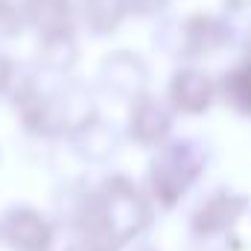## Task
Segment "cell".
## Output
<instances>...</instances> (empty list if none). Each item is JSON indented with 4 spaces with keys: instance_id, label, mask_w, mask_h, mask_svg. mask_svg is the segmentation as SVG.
<instances>
[{
    "instance_id": "1",
    "label": "cell",
    "mask_w": 251,
    "mask_h": 251,
    "mask_svg": "<svg viewBox=\"0 0 251 251\" xmlns=\"http://www.w3.org/2000/svg\"><path fill=\"white\" fill-rule=\"evenodd\" d=\"M155 50H161L176 64H204L219 53L237 47V21L225 12L196 9L178 18L155 21L152 32Z\"/></svg>"
},
{
    "instance_id": "2",
    "label": "cell",
    "mask_w": 251,
    "mask_h": 251,
    "mask_svg": "<svg viewBox=\"0 0 251 251\" xmlns=\"http://www.w3.org/2000/svg\"><path fill=\"white\" fill-rule=\"evenodd\" d=\"M210 149L201 137H173L161 149H155L152 164H149V187L155 199L173 204L178 196H184L196 178L207 170Z\"/></svg>"
},
{
    "instance_id": "3",
    "label": "cell",
    "mask_w": 251,
    "mask_h": 251,
    "mask_svg": "<svg viewBox=\"0 0 251 251\" xmlns=\"http://www.w3.org/2000/svg\"><path fill=\"white\" fill-rule=\"evenodd\" d=\"M149 82H152L149 62L137 50H126V47H114L111 53H105L97 70V91H102L105 97L123 105L149 94Z\"/></svg>"
},
{
    "instance_id": "4",
    "label": "cell",
    "mask_w": 251,
    "mask_h": 251,
    "mask_svg": "<svg viewBox=\"0 0 251 251\" xmlns=\"http://www.w3.org/2000/svg\"><path fill=\"white\" fill-rule=\"evenodd\" d=\"M176 117H204L219 100V82L204 64H178L164 91Z\"/></svg>"
},
{
    "instance_id": "5",
    "label": "cell",
    "mask_w": 251,
    "mask_h": 251,
    "mask_svg": "<svg viewBox=\"0 0 251 251\" xmlns=\"http://www.w3.org/2000/svg\"><path fill=\"white\" fill-rule=\"evenodd\" d=\"M126 137L140 146V149H161L167 140H173L176 134V114L167 105L164 97H155L152 91L137 97L134 102L126 105Z\"/></svg>"
},
{
    "instance_id": "6",
    "label": "cell",
    "mask_w": 251,
    "mask_h": 251,
    "mask_svg": "<svg viewBox=\"0 0 251 251\" xmlns=\"http://www.w3.org/2000/svg\"><path fill=\"white\" fill-rule=\"evenodd\" d=\"M26 29L38 41L50 38H79V0H24Z\"/></svg>"
},
{
    "instance_id": "7",
    "label": "cell",
    "mask_w": 251,
    "mask_h": 251,
    "mask_svg": "<svg viewBox=\"0 0 251 251\" xmlns=\"http://www.w3.org/2000/svg\"><path fill=\"white\" fill-rule=\"evenodd\" d=\"M67 143H70L73 155H79L85 164H105L120 149V131H117V126L111 123L108 117L97 114L82 128H76L67 137Z\"/></svg>"
},
{
    "instance_id": "8",
    "label": "cell",
    "mask_w": 251,
    "mask_h": 251,
    "mask_svg": "<svg viewBox=\"0 0 251 251\" xmlns=\"http://www.w3.org/2000/svg\"><path fill=\"white\" fill-rule=\"evenodd\" d=\"M56 102H59V114H62L67 137H70L76 128H82L88 120H94L97 114H102L100 105H97L94 88H91L88 82L76 79V76H67V79L59 82V88H56ZM67 137H64V140H67Z\"/></svg>"
},
{
    "instance_id": "9",
    "label": "cell",
    "mask_w": 251,
    "mask_h": 251,
    "mask_svg": "<svg viewBox=\"0 0 251 251\" xmlns=\"http://www.w3.org/2000/svg\"><path fill=\"white\" fill-rule=\"evenodd\" d=\"M128 18V0H79V26L91 38L117 35Z\"/></svg>"
},
{
    "instance_id": "10",
    "label": "cell",
    "mask_w": 251,
    "mask_h": 251,
    "mask_svg": "<svg viewBox=\"0 0 251 251\" xmlns=\"http://www.w3.org/2000/svg\"><path fill=\"white\" fill-rule=\"evenodd\" d=\"M219 100L240 117L251 120V59L237 56L219 76Z\"/></svg>"
},
{
    "instance_id": "11",
    "label": "cell",
    "mask_w": 251,
    "mask_h": 251,
    "mask_svg": "<svg viewBox=\"0 0 251 251\" xmlns=\"http://www.w3.org/2000/svg\"><path fill=\"white\" fill-rule=\"evenodd\" d=\"M79 59H82L79 38H50V41H38L35 70H41V73H47L53 79H67V76H73Z\"/></svg>"
},
{
    "instance_id": "12",
    "label": "cell",
    "mask_w": 251,
    "mask_h": 251,
    "mask_svg": "<svg viewBox=\"0 0 251 251\" xmlns=\"http://www.w3.org/2000/svg\"><path fill=\"white\" fill-rule=\"evenodd\" d=\"M173 0H128L131 18H146V21H161L167 15Z\"/></svg>"
},
{
    "instance_id": "13",
    "label": "cell",
    "mask_w": 251,
    "mask_h": 251,
    "mask_svg": "<svg viewBox=\"0 0 251 251\" xmlns=\"http://www.w3.org/2000/svg\"><path fill=\"white\" fill-rule=\"evenodd\" d=\"M18 76H21L18 62H15L9 53H3V50H0V100H9V94H12V88H15Z\"/></svg>"
},
{
    "instance_id": "14",
    "label": "cell",
    "mask_w": 251,
    "mask_h": 251,
    "mask_svg": "<svg viewBox=\"0 0 251 251\" xmlns=\"http://www.w3.org/2000/svg\"><path fill=\"white\" fill-rule=\"evenodd\" d=\"M222 12L234 21L251 18V0H222Z\"/></svg>"
}]
</instances>
